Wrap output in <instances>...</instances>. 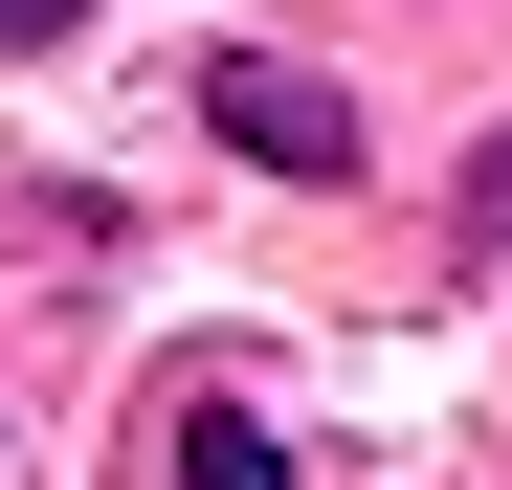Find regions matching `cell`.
<instances>
[{"mask_svg":"<svg viewBox=\"0 0 512 490\" xmlns=\"http://www.w3.org/2000/svg\"><path fill=\"white\" fill-rule=\"evenodd\" d=\"M201 134H245L268 179H357V90H334V67H268V45L201 67Z\"/></svg>","mask_w":512,"mask_h":490,"instance_id":"1","label":"cell"},{"mask_svg":"<svg viewBox=\"0 0 512 490\" xmlns=\"http://www.w3.org/2000/svg\"><path fill=\"white\" fill-rule=\"evenodd\" d=\"M179 490H290V446L245 424V401H201V424H179Z\"/></svg>","mask_w":512,"mask_h":490,"instance_id":"2","label":"cell"},{"mask_svg":"<svg viewBox=\"0 0 512 490\" xmlns=\"http://www.w3.org/2000/svg\"><path fill=\"white\" fill-rule=\"evenodd\" d=\"M67 23H90V0H0V45H67Z\"/></svg>","mask_w":512,"mask_h":490,"instance_id":"3","label":"cell"}]
</instances>
